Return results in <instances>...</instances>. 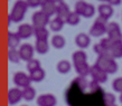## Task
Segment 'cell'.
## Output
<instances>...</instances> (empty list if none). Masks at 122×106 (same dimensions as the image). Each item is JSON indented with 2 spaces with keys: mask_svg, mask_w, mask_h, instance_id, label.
<instances>
[{
  "mask_svg": "<svg viewBox=\"0 0 122 106\" xmlns=\"http://www.w3.org/2000/svg\"><path fill=\"white\" fill-rule=\"evenodd\" d=\"M94 14H95V8H94V6L91 4H87V7L85 9V12L83 16H84L85 18H91V17L94 16Z\"/></svg>",
  "mask_w": 122,
  "mask_h": 106,
  "instance_id": "obj_34",
  "label": "cell"
},
{
  "mask_svg": "<svg viewBox=\"0 0 122 106\" xmlns=\"http://www.w3.org/2000/svg\"><path fill=\"white\" fill-rule=\"evenodd\" d=\"M93 50H94V53H96L99 56H102V55H105V54H109V53H107V50L104 49L102 46H101V44L99 43V44L94 45V47H93Z\"/></svg>",
  "mask_w": 122,
  "mask_h": 106,
  "instance_id": "obj_35",
  "label": "cell"
},
{
  "mask_svg": "<svg viewBox=\"0 0 122 106\" xmlns=\"http://www.w3.org/2000/svg\"><path fill=\"white\" fill-rule=\"evenodd\" d=\"M110 55L113 58H122V41L113 43V46L110 50Z\"/></svg>",
  "mask_w": 122,
  "mask_h": 106,
  "instance_id": "obj_19",
  "label": "cell"
},
{
  "mask_svg": "<svg viewBox=\"0 0 122 106\" xmlns=\"http://www.w3.org/2000/svg\"><path fill=\"white\" fill-rule=\"evenodd\" d=\"M112 88H113L117 93L122 94V77H119V78H117V79L113 81V83H112Z\"/></svg>",
  "mask_w": 122,
  "mask_h": 106,
  "instance_id": "obj_33",
  "label": "cell"
},
{
  "mask_svg": "<svg viewBox=\"0 0 122 106\" xmlns=\"http://www.w3.org/2000/svg\"><path fill=\"white\" fill-rule=\"evenodd\" d=\"M35 50L37 51L38 54H41V55H45L49 50V44H48L47 41L37 40L36 41V45H35Z\"/></svg>",
  "mask_w": 122,
  "mask_h": 106,
  "instance_id": "obj_24",
  "label": "cell"
},
{
  "mask_svg": "<svg viewBox=\"0 0 122 106\" xmlns=\"http://www.w3.org/2000/svg\"><path fill=\"white\" fill-rule=\"evenodd\" d=\"M95 64L99 66L102 70H104L107 75H109V74H114L118 72V64H117L114 58H113L110 54H105V55L99 56V58H97Z\"/></svg>",
  "mask_w": 122,
  "mask_h": 106,
  "instance_id": "obj_1",
  "label": "cell"
},
{
  "mask_svg": "<svg viewBox=\"0 0 122 106\" xmlns=\"http://www.w3.org/2000/svg\"><path fill=\"white\" fill-rule=\"evenodd\" d=\"M100 44H101V46L107 50V53H109L110 54V50H111V48H112V46H113V43H112L109 38H103V39H101V41H100Z\"/></svg>",
  "mask_w": 122,
  "mask_h": 106,
  "instance_id": "obj_32",
  "label": "cell"
},
{
  "mask_svg": "<svg viewBox=\"0 0 122 106\" xmlns=\"http://www.w3.org/2000/svg\"><path fill=\"white\" fill-rule=\"evenodd\" d=\"M75 44L77 47H80L81 49H85V48H87L91 44V39H90V37L84 33H81L78 34L77 36L75 37Z\"/></svg>",
  "mask_w": 122,
  "mask_h": 106,
  "instance_id": "obj_14",
  "label": "cell"
},
{
  "mask_svg": "<svg viewBox=\"0 0 122 106\" xmlns=\"http://www.w3.org/2000/svg\"><path fill=\"white\" fill-rule=\"evenodd\" d=\"M107 4L110 6H119V5H121V1L120 0H109Z\"/></svg>",
  "mask_w": 122,
  "mask_h": 106,
  "instance_id": "obj_37",
  "label": "cell"
},
{
  "mask_svg": "<svg viewBox=\"0 0 122 106\" xmlns=\"http://www.w3.org/2000/svg\"><path fill=\"white\" fill-rule=\"evenodd\" d=\"M27 8H28V4L27 1H22V0H18L16 1L14 5V8L11 10L10 15L8 16V20L9 22H20L25 17V14L27 12Z\"/></svg>",
  "mask_w": 122,
  "mask_h": 106,
  "instance_id": "obj_2",
  "label": "cell"
},
{
  "mask_svg": "<svg viewBox=\"0 0 122 106\" xmlns=\"http://www.w3.org/2000/svg\"><path fill=\"white\" fill-rule=\"evenodd\" d=\"M75 67V70L76 73L80 75L81 77H85L87 76L90 73H91V67L89 66V64H82V65H77V66H74Z\"/></svg>",
  "mask_w": 122,
  "mask_h": 106,
  "instance_id": "obj_26",
  "label": "cell"
},
{
  "mask_svg": "<svg viewBox=\"0 0 122 106\" xmlns=\"http://www.w3.org/2000/svg\"><path fill=\"white\" fill-rule=\"evenodd\" d=\"M24 106H27V105H24Z\"/></svg>",
  "mask_w": 122,
  "mask_h": 106,
  "instance_id": "obj_39",
  "label": "cell"
},
{
  "mask_svg": "<svg viewBox=\"0 0 122 106\" xmlns=\"http://www.w3.org/2000/svg\"><path fill=\"white\" fill-rule=\"evenodd\" d=\"M65 44H66V40L63 36L61 35H55V36L52 38V45L53 47L56 48V49H62V48L65 47Z\"/></svg>",
  "mask_w": 122,
  "mask_h": 106,
  "instance_id": "obj_23",
  "label": "cell"
},
{
  "mask_svg": "<svg viewBox=\"0 0 122 106\" xmlns=\"http://www.w3.org/2000/svg\"><path fill=\"white\" fill-rule=\"evenodd\" d=\"M87 7V4L85 2V1H77L76 4H75V12L77 14L78 16H83L85 12V9Z\"/></svg>",
  "mask_w": 122,
  "mask_h": 106,
  "instance_id": "obj_29",
  "label": "cell"
},
{
  "mask_svg": "<svg viewBox=\"0 0 122 106\" xmlns=\"http://www.w3.org/2000/svg\"><path fill=\"white\" fill-rule=\"evenodd\" d=\"M90 74L92 76L93 81L95 82V83H97V84H103V83H105L107 81V74L104 70L101 69L96 64H94L91 67V73Z\"/></svg>",
  "mask_w": 122,
  "mask_h": 106,
  "instance_id": "obj_6",
  "label": "cell"
},
{
  "mask_svg": "<svg viewBox=\"0 0 122 106\" xmlns=\"http://www.w3.org/2000/svg\"><path fill=\"white\" fill-rule=\"evenodd\" d=\"M22 97V91L19 88H11L8 92V102L10 105H15L21 101Z\"/></svg>",
  "mask_w": 122,
  "mask_h": 106,
  "instance_id": "obj_12",
  "label": "cell"
},
{
  "mask_svg": "<svg viewBox=\"0 0 122 106\" xmlns=\"http://www.w3.org/2000/svg\"><path fill=\"white\" fill-rule=\"evenodd\" d=\"M22 97L25 101L27 102H30V101H33L35 97H36V91H35V88L29 86V87H26L22 89Z\"/></svg>",
  "mask_w": 122,
  "mask_h": 106,
  "instance_id": "obj_25",
  "label": "cell"
},
{
  "mask_svg": "<svg viewBox=\"0 0 122 106\" xmlns=\"http://www.w3.org/2000/svg\"><path fill=\"white\" fill-rule=\"evenodd\" d=\"M104 105L105 106H115V96L111 93H107L103 96Z\"/></svg>",
  "mask_w": 122,
  "mask_h": 106,
  "instance_id": "obj_31",
  "label": "cell"
},
{
  "mask_svg": "<svg viewBox=\"0 0 122 106\" xmlns=\"http://www.w3.org/2000/svg\"><path fill=\"white\" fill-rule=\"evenodd\" d=\"M14 83H15L16 86L18 87H22L26 88L30 86V83H31V79H30V76L27 75V74L22 73V72H18L14 75Z\"/></svg>",
  "mask_w": 122,
  "mask_h": 106,
  "instance_id": "obj_7",
  "label": "cell"
},
{
  "mask_svg": "<svg viewBox=\"0 0 122 106\" xmlns=\"http://www.w3.org/2000/svg\"><path fill=\"white\" fill-rule=\"evenodd\" d=\"M107 20L99 16V18L94 21L93 26L90 29V35L93 37H101L102 35L107 33Z\"/></svg>",
  "mask_w": 122,
  "mask_h": 106,
  "instance_id": "obj_3",
  "label": "cell"
},
{
  "mask_svg": "<svg viewBox=\"0 0 122 106\" xmlns=\"http://www.w3.org/2000/svg\"><path fill=\"white\" fill-rule=\"evenodd\" d=\"M78 22H80V16L75 11L74 12H71L66 20V24H68L70 26H76V25H78Z\"/></svg>",
  "mask_w": 122,
  "mask_h": 106,
  "instance_id": "obj_30",
  "label": "cell"
},
{
  "mask_svg": "<svg viewBox=\"0 0 122 106\" xmlns=\"http://www.w3.org/2000/svg\"><path fill=\"white\" fill-rule=\"evenodd\" d=\"M34 35H35V37H36L37 40L47 41L48 36H49V33H48V30L46 29V27H45V28H35Z\"/></svg>",
  "mask_w": 122,
  "mask_h": 106,
  "instance_id": "obj_20",
  "label": "cell"
},
{
  "mask_svg": "<svg viewBox=\"0 0 122 106\" xmlns=\"http://www.w3.org/2000/svg\"><path fill=\"white\" fill-rule=\"evenodd\" d=\"M34 28H45L47 24H49V17H48L44 11H36L31 17Z\"/></svg>",
  "mask_w": 122,
  "mask_h": 106,
  "instance_id": "obj_5",
  "label": "cell"
},
{
  "mask_svg": "<svg viewBox=\"0 0 122 106\" xmlns=\"http://www.w3.org/2000/svg\"><path fill=\"white\" fill-rule=\"evenodd\" d=\"M56 68H57V72L59 74H67L72 69V65L68 60H61V62L57 63Z\"/></svg>",
  "mask_w": 122,
  "mask_h": 106,
  "instance_id": "obj_21",
  "label": "cell"
},
{
  "mask_svg": "<svg viewBox=\"0 0 122 106\" xmlns=\"http://www.w3.org/2000/svg\"><path fill=\"white\" fill-rule=\"evenodd\" d=\"M71 11L70 8L64 1H56V16L66 22Z\"/></svg>",
  "mask_w": 122,
  "mask_h": 106,
  "instance_id": "obj_8",
  "label": "cell"
},
{
  "mask_svg": "<svg viewBox=\"0 0 122 106\" xmlns=\"http://www.w3.org/2000/svg\"><path fill=\"white\" fill-rule=\"evenodd\" d=\"M97 11H99L100 17L107 19V20H109V19L112 17V15H113V8H112V6H110L109 4L100 5L99 8H97Z\"/></svg>",
  "mask_w": 122,
  "mask_h": 106,
  "instance_id": "obj_15",
  "label": "cell"
},
{
  "mask_svg": "<svg viewBox=\"0 0 122 106\" xmlns=\"http://www.w3.org/2000/svg\"><path fill=\"white\" fill-rule=\"evenodd\" d=\"M73 63H74V66L77 65H82V64H86V60H87V56L83 50H77L73 54Z\"/></svg>",
  "mask_w": 122,
  "mask_h": 106,
  "instance_id": "obj_16",
  "label": "cell"
},
{
  "mask_svg": "<svg viewBox=\"0 0 122 106\" xmlns=\"http://www.w3.org/2000/svg\"><path fill=\"white\" fill-rule=\"evenodd\" d=\"M120 102H121V104H122V94L120 95Z\"/></svg>",
  "mask_w": 122,
  "mask_h": 106,
  "instance_id": "obj_38",
  "label": "cell"
},
{
  "mask_svg": "<svg viewBox=\"0 0 122 106\" xmlns=\"http://www.w3.org/2000/svg\"><path fill=\"white\" fill-rule=\"evenodd\" d=\"M39 68H41V62L37 60V59H31V60H29V62L27 63V69H28L29 74L33 73V72H35V70L39 69Z\"/></svg>",
  "mask_w": 122,
  "mask_h": 106,
  "instance_id": "obj_28",
  "label": "cell"
},
{
  "mask_svg": "<svg viewBox=\"0 0 122 106\" xmlns=\"http://www.w3.org/2000/svg\"><path fill=\"white\" fill-rule=\"evenodd\" d=\"M64 25H65V21L62 20L61 18H58V17H56V18H54L52 21L49 22V28L54 33H58V31H61L63 29Z\"/></svg>",
  "mask_w": 122,
  "mask_h": 106,
  "instance_id": "obj_18",
  "label": "cell"
},
{
  "mask_svg": "<svg viewBox=\"0 0 122 106\" xmlns=\"http://www.w3.org/2000/svg\"><path fill=\"white\" fill-rule=\"evenodd\" d=\"M41 11H44L48 17L56 14V1H54V0H44V1H41Z\"/></svg>",
  "mask_w": 122,
  "mask_h": 106,
  "instance_id": "obj_13",
  "label": "cell"
},
{
  "mask_svg": "<svg viewBox=\"0 0 122 106\" xmlns=\"http://www.w3.org/2000/svg\"><path fill=\"white\" fill-rule=\"evenodd\" d=\"M107 38L112 41V43H117V41H122V34L121 28L117 22H109L107 27Z\"/></svg>",
  "mask_w": 122,
  "mask_h": 106,
  "instance_id": "obj_4",
  "label": "cell"
},
{
  "mask_svg": "<svg viewBox=\"0 0 122 106\" xmlns=\"http://www.w3.org/2000/svg\"><path fill=\"white\" fill-rule=\"evenodd\" d=\"M8 58H9V60L11 63H16V64H18L21 60L19 50H16V49H10V50L8 51Z\"/></svg>",
  "mask_w": 122,
  "mask_h": 106,
  "instance_id": "obj_27",
  "label": "cell"
},
{
  "mask_svg": "<svg viewBox=\"0 0 122 106\" xmlns=\"http://www.w3.org/2000/svg\"><path fill=\"white\" fill-rule=\"evenodd\" d=\"M7 41H8V46L10 49H16V47L19 45V41H20V37L18 36L17 33H12V31H9L7 36Z\"/></svg>",
  "mask_w": 122,
  "mask_h": 106,
  "instance_id": "obj_17",
  "label": "cell"
},
{
  "mask_svg": "<svg viewBox=\"0 0 122 106\" xmlns=\"http://www.w3.org/2000/svg\"><path fill=\"white\" fill-rule=\"evenodd\" d=\"M19 54L21 57V60L25 62H29L34 59V47L30 44H24L19 48Z\"/></svg>",
  "mask_w": 122,
  "mask_h": 106,
  "instance_id": "obj_9",
  "label": "cell"
},
{
  "mask_svg": "<svg viewBox=\"0 0 122 106\" xmlns=\"http://www.w3.org/2000/svg\"><path fill=\"white\" fill-rule=\"evenodd\" d=\"M27 4H28V7L36 8L38 6H41V1H39V0H27Z\"/></svg>",
  "mask_w": 122,
  "mask_h": 106,
  "instance_id": "obj_36",
  "label": "cell"
},
{
  "mask_svg": "<svg viewBox=\"0 0 122 106\" xmlns=\"http://www.w3.org/2000/svg\"><path fill=\"white\" fill-rule=\"evenodd\" d=\"M115 106H117V105H115Z\"/></svg>",
  "mask_w": 122,
  "mask_h": 106,
  "instance_id": "obj_40",
  "label": "cell"
},
{
  "mask_svg": "<svg viewBox=\"0 0 122 106\" xmlns=\"http://www.w3.org/2000/svg\"><path fill=\"white\" fill-rule=\"evenodd\" d=\"M57 98L52 94H44L38 96L37 105L38 106H56Z\"/></svg>",
  "mask_w": 122,
  "mask_h": 106,
  "instance_id": "obj_11",
  "label": "cell"
},
{
  "mask_svg": "<svg viewBox=\"0 0 122 106\" xmlns=\"http://www.w3.org/2000/svg\"><path fill=\"white\" fill-rule=\"evenodd\" d=\"M34 31H35V28L31 25H29V24H22V25H20L18 27L17 34L20 37V39H28V38H30L33 36Z\"/></svg>",
  "mask_w": 122,
  "mask_h": 106,
  "instance_id": "obj_10",
  "label": "cell"
},
{
  "mask_svg": "<svg viewBox=\"0 0 122 106\" xmlns=\"http://www.w3.org/2000/svg\"><path fill=\"white\" fill-rule=\"evenodd\" d=\"M29 76H30V79H31V82L39 83V82L44 81L45 76H46V73H45V70L43 69V68H39V69L35 70V72H33V73H30Z\"/></svg>",
  "mask_w": 122,
  "mask_h": 106,
  "instance_id": "obj_22",
  "label": "cell"
}]
</instances>
